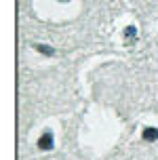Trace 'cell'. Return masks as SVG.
<instances>
[{
  "label": "cell",
  "instance_id": "obj_1",
  "mask_svg": "<svg viewBox=\"0 0 158 160\" xmlns=\"http://www.w3.org/2000/svg\"><path fill=\"white\" fill-rule=\"evenodd\" d=\"M38 148L40 150H51L53 148V135L51 133H44V137L38 141Z\"/></svg>",
  "mask_w": 158,
  "mask_h": 160
},
{
  "label": "cell",
  "instance_id": "obj_2",
  "mask_svg": "<svg viewBox=\"0 0 158 160\" xmlns=\"http://www.w3.org/2000/svg\"><path fill=\"white\" fill-rule=\"evenodd\" d=\"M143 139H145V141H156L158 139V128H145V131H143Z\"/></svg>",
  "mask_w": 158,
  "mask_h": 160
}]
</instances>
